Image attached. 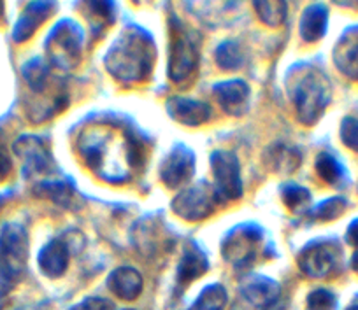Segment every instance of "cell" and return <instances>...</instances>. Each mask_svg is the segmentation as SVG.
<instances>
[{"label":"cell","instance_id":"2","mask_svg":"<svg viewBox=\"0 0 358 310\" xmlns=\"http://www.w3.org/2000/svg\"><path fill=\"white\" fill-rule=\"evenodd\" d=\"M155 61V44L150 34L130 25L111 44L106 68L122 84H139L150 78Z\"/></svg>","mask_w":358,"mask_h":310},{"label":"cell","instance_id":"7","mask_svg":"<svg viewBox=\"0 0 358 310\" xmlns=\"http://www.w3.org/2000/svg\"><path fill=\"white\" fill-rule=\"evenodd\" d=\"M264 251V232L257 225H241L225 237L222 253L236 270H246Z\"/></svg>","mask_w":358,"mask_h":310},{"label":"cell","instance_id":"17","mask_svg":"<svg viewBox=\"0 0 358 310\" xmlns=\"http://www.w3.org/2000/svg\"><path fill=\"white\" fill-rule=\"evenodd\" d=\"M37 265L46 277H62L69 267V246L62 239H53L41 249Z\"/></svg>","mask_w":358,"mask_h":310},{"label":"cell","instance_id":"9","mask_svg":"<svg viewBox=\"0 0 358 310\" xmlns=\"http://www.w3.org/2000/svg\"><path fill=\"white\" fill-rule=\"evenodd\" d=\"M211 168L215 174V191L220 202H232L243 196L239 160L232 151L218 149L211 154Z\"/></svg>","mask_w":358,"mask_h":310},{"label":"cell","instance_id":"28","mask_svg":"<svg viewBox=\"0 0 358 310\" xmlns=\"http://www.w3.org/2000/svg\"><path fill=\"white\" fill-rule=\"evenodd\" d=\"M258 16L268 27H280L287 18V4L285 2H255Z\"/></svg>","mask_w":358,"mask_h":310},{"label":"cell","instance_id":"15","mask_svg":"<svg viewBox=\"0 0 358 310\" xmlns=\"http://www.w3.org/2000/svg\"><path fill=\"white\" fill-rule=\"evenodd\" d=\"M215 95L223 111L230 116H241L248 108L250 86L241 79H230L215 84Z\"/></svg>","mask_w":358,"mask_h":310},{"label":"cell","instance_id":"30","mask_svg":"<svg viewBox=\"0 0 358 310\" xmlns=\"http://www.w3.org/2000/svg\"><path fill=\"white\" fill-rule=\"evenodd\" d=\"M346 202L343 198H330L325 202L320 203L318 207H315L311 211L313 219H322V221H329V219H336V216H339L344 211Z\"/></svg>","mask_w":358,"mask_h":310},{"label":"cell","instance_id":"31","mask_svg":"<svg viewBox=\"0 0 358 310\" xmlns=\"http://www.w3.org/2000/svg\"><path fill=\"white\" fill-rule=\"evenodd\" d=\"M336 296L329 289H315L308 296L306 310H336Z\"/></svg>","mask_w":358,"mask_h":310},{"label":"cell","instance_id":"21","mask_svg":"<svg viewBox=\"0 0 358 310\" xmlns=\"http://www.w3.org/2000/svg\"><path fill=\"white\" fill-rule=\"evenodd\" d=\"M264 161L276 174L288 175L297 170V167L301 165V153L295 147L285 146V144H276V146L268 147L265 151Z\"/></svg>","mask_w":358,"mask_h":310},{"label":"cell","instance_id":"19","mask_svg":"<svg viewBox=\"0 0 358 310\" xmlns=\"http://www.w3.org/2000/svg\"><path fill=\"white\" fill-rule=\"evenodd\" d=\"M143 277L132 267H120L113 270L108 277V288L118 298L132 302L143 291Z\"/></svg>","mask_w":358,"mask_h":310},{"label":"cell","instance_id":"27","mask_svg":"<svg viewBox=\"0 0 358 310\" xmlns=\"http://www.w3.org/2000/svg\"><path fill=\"white\" fill-rule=\"evenodd\" d=\"M281 198L292 212L299 214V212L308 211L309 203H311V193L295 182H288V184L281 186Z\"/></svg>","mask_w":358,"mask_h":310},{"label":"cell","instance_id":"23","mask_svg":"<svg viewBox=\"0 0 358 310\" xmlns=\"http://www.w3.org/2000/svg\"><path fill=\"white\" fill-rule=\"evenodd\" d=\"M74 189V186L65 179H48V181H41L36 186V193L41 198H48L62 207L72 205V200L76 196Z\"/></svg>","mask_w":358,"mask_h":310},{"label":"cell","instance_id":"8","mask_svg":"<svg viewBox=\"0 0 358 310\" xmlns=\"http://www.w3.org/2000/svg\"><path fill=\"white\" fill-rule=\"evenodd\" d=\"M220 203L222 202L216 195L215 186L201 181L192 188L183 189L172 200V211L187 221H202L216 211Z\"/></svg>","mask_w":358,"mask_h":310},{"label":"cell","instance_id":"13","mask_svg":"<svg viewBox=\"0 0 358 310\" xmlns=\"http://www.w3.org/2000/svg\"><path fill=\"white\" fill-rule=\"evenodd\" d=\"M195 172V154L187 146H176L160 165V179L167 188L176 189L192 179Z\"/></svg>","mask_w":358,"mask_h":310},{"label":"cell","instance_id":"29","mask_svg":"<svg viewBox=\"0 0 358 310\" xmlns=\"http://www.w3.org/2000/svg\"><path fill=\"white\" fill-rule=\"evenodd\" d=\"M316 172L329 184H337L343 179V167L329 153L318 154V158H316Z\"/></svg>","mask_w":358,"mask_h":310},{"label":"cell","instance_id":"24","mask_svg":"<svg viewBox=\"0 0 358 310\" xmlns=\"http://www.w3.org/2000/svg\"><path fill=\"white\" fill-rule=\"evenodd\" d=\"M23 78H25L27 84H29V88L32 89L34 93H44L50 88V67H48L43 60H39V58L29 61V64L23 67Z\"/></svg>","mask_w":358,"mask_h":310},{"label":"cell","instance_id":"33","mask_svg":"<svg viewBox=\"0 0 358 310\" xmlns=\"http://www.w3.org/2000/svg\"><path fill=\"white\" fill-rule=\"evenodd\" d=\"M71 310H111V303L104 298H95V296H92V298H86L83 302H79Z\"/></svg>","mask_w":358,"mask_h":310},{"label":"cell","instance_id":"32","mask_svg":"<svg viewBox=\"0 0 358 310\" xmlns=\"http://www.w3.org/2000/svg\"><path fill=\"white\" fill-rule=\"evenodd\" d=\"M341 137H343V142L346 144V146L358 151V119H344L343 126H341Z\"/></svg>","mask_w":358,"mask_h":310},{"label":"cell","instance_id":"18","mask_svg":"<svg viewBox=\"0 0 358 310\" xmlns=\"http://www.w3.org/2000/svg\"><path fill=\"white\" fill-rule=\"evenodd\" d=\"M53 11L55 4H51V2H34V4H29V8L23 11L22 18L18 20L15 30H13V39L16 43L29 40L36 34V30L50 18Z\"/></svg>","mask_w":358,"mask_h":310},{"label":"cell","instance_id":"26","mask_svg":"<svg viewBox=\"0 0 358 310\" xmlns=\"http://www.w3.org/2000/svg\"><path fill=\"white\" fill-rule=\"evenodd\" d=\"M244 51L237 40H225L216 50V64L223 71H236L244 65Z\"/></svg>","mask_w":358,"mask_h":310},{"label":"cell","instance_id":"6","mask_svg":"<svg viewBox=\"0 0 358 310\" xmlns=\"http://www.w3.org/2000/svg\"><path fill=\"white\" fill-rule=\"evenodd\" d=\"M83 30L74 20H62L46 40L48 58L55 67L71 71L81 61Z\"/></svg>","mask_w":358,"mask_h":310},{"label":"cell","instance_id":"3","mask_svg":"<svg viewBox=\"0 0 358 310\" xmlns=\"http://www.w3.org/2000/svg\"><path fill=\"white\" fill-rule=\"evenodd\" d=\"M288 93L299 121L315 125L330 102L329 79L313 65H297L288 78Z\"/></svg>","mask_w":358,"mask_h":310},{"label":"cell","instance_id":"22","mask_svg":"<svg viewBox=\"0 0 358 310\" xmlns=\"http://www.w3.org/2000/svg\"><path fill=\"white\" fill-rule=\"evenodd\" d=\"M327 18H329V11L325 6H309L304 11L301 18V37L306 43H316L322 39L323 34L327 30Z\"/></svg>","mask_w":358,"mask_h":310},{"label":"cell","instance_id":"20","mask_svg":"<svg viewBox=\"0 0 358 310\" xmlns=\"http://www.w3.org/2000/svg\"><path fill=\"white\" fill-rule=\"evenodd\" d=\"M336 64L344 74L358 79V29L350 30L344 34L343 39L337 44L334 51Z\"/></svg>","mask_w":358,"mask_h":310},{"label":"cell","instance_id":"12","mask_svg":"<svg viewBox=\"0 0 358 310\" xmlns=\"http://www.w3.org/2000/svg\"><path fill=\"white\" fill-rule=\"evenodd\" d=\"M337 256L339 249L336 242H315L302 249L297 261L301 270L308 277L323 279L336 268Z\"/></svg>","mask_w":358,"mask_h":310},{"label":"cell","instance_id":"10","mask_svg":"<svg viewBox=\"0 0 358 310\" xmlns=\"http://www.w3.org/2000/svg\"><path fill=\"white\" fill-rule=\"evenodd\" d=\"M280 298V284L264 275H251L239 286L230 310H271Z\"/></svg>","mask_w":358,"mask_h":310},{"label":"cell","instance_id":"5","mask_svg":"<svg viewBox=\"0 0 358 310\" xmlns=\"http://www.w3.org/2000/svg\"><path fill=\"white\" fill-rule=\"evenodd\" d=\"M29 260V235L18 223H8L0 230V274L13 284L27 272Z\"/></svg>","mask_w":358,"mask_h":310},{"label":"cell","instance_id":"38","mask_svg":"<svg viewBox=\"0 0 358 310\" xmlns=\"http://www.w3.org/2000/svg\"><path fill=\"white\" fill-rule=\"evenodd\" d=\"M348 310H358V305H351Z\"/></svg>","mask_w":358,"mask_h":310},{"label":"cell","instance_id":"16","mask_svg":"<svg viewBox=\"0 0 358 310\" xmlns=\"http://www.w3.org/2000/svg\"><path fill=\"white\" fill-rule=\"evenodd\" d=\"M209 270L208 256L202 253L201 247L194 242H188L183 247V254L178 265V275H176V282H178V289H185L190 282L204 275Z\"/></svg>","mask_w":358,"mask_h":310},{"label":"cell","instance_id":"37","mask_svg":"<svg viewBox=\"0 0 358 310\" xmlns=\"http://www.w3.org/2000/svg\"><path fill=\"white\" fill-rule=\"evenodd\" d=\"M2 18H4V4L0 2V22H2Z\"/></svg>","mask_w":358,"mask_h":310},{"label":"cell","instance_id":"11","mask_svg":"<svg viewBox=\"0 0 358 310\" xmlns=\"http://www.w3.org/2000/svg\"><path fill=\"white\" fill-rule=\"evenodd\" d=\"M15 153L23 161V174L27 177L44 175L53 170V156L50 147L41 137L23 135L16 140Z\"/></svg>","mask_w":358,"mask_h":310},{"label":"cell","instance_id":"1","mask_svg":"<svg viewBox=\"0 0 358 310\" xmlns=\"http://www.w3.org/2000/svg\"><path fill=\"white\" fill-rule=\"evenodd\" d=\"M79 156L90 170L115 184L134 177L143 161V147L130 130L113 121H97L79 135Z\"/></svg>","mask_w":358,"mask_h":310},{"label":"cell","instance_id":"35","mask_svg":"<svg viewBox=\"0 0 358 310\" xmlns=\"http://www.w3.org/2000/svg\"><path fill=\"white\" fill-rule=\"evenodd\" d=\"M13 286H15V284H13V282L9 281V279L6 277V275L0 274V298H4V296L8 295L9 291H11Z\"/></svg>","mask_w":358,"mask_h":310},{"label":"cell","instance_id":"14","mask_svg":"<svg viewBox=\"0 0 358 310\" xmlns=\"http://www.w3.org/2000/svg\"><path fill=\"white\" fill-rule=\"evenodd\" d=\"M167 112L174 121L187 126H201L211 118V108L208 103L185 96H172L167 100Z\"/></svg>","mask_w":358,"mask_h":310},{"label":"cell","instance_id":"4","mask_svg":"<svg viewBox=\"0 0 358 310\" xmlns=\"http://www.w3.org/2000/svg\"><path fill=\"white\" fill-rule=\"evenodd\" d=\"M199 65V36L192 29L171 22V53H169V78L174 82L190 79Z\"/></svg>","mask_w":358,"mask_h":310},{"label":"cell","instance_id":"36","mask_svg":"<svg viewBox=\"0 0 358 310\" xmlns=\"http://www.w3.org/2000/svg\"><path fill=\"white\" fill-rule=\"evenodd\" d=\"M346 239L350 240L351 244H355V246H358V219L353 223V225L350 226V230H348Z\"/></svg>","mask_w":358,"mask_h":310},{"label":"cell","instance_id":"34","mask_svg":"<svg viewBox=\"0 0 358 310\" xmlns=\"http://www.w3.org/2000/svg\"><path fill=\"white\" fill-rule=\"evenodd\" d=\"M13 170L11 158H9L8 151L4 149V144H2V135H0V182L6 181L9 177Z\"/></svg>","mask_w":358,"mask_h":310},{"label":"cell","instance_id":"25","mask_svg":"<svg viewBox=\"0 0 358 310\" xmlns=\"http://www.w3.org/2000/svg\"><path fill=\"white\" fill-rule=\"evenodd\" d=\"M227 300H229V296H227L225 288L222 284L206 286L188 310H223L227 305Z\"/></svg>","mask_w":358,"mask_h":310},{"label":"cell","instance_id":"39","mask_svg":"<svg viewBox=\"0 0 358 310\" xmlns=\"http://www.w3.org/2000/svg\"><path fill=\"white\" fill-rule=\"evenodd\" d=\"M123 310H134V309H123Z\"/></svg>","mask_w":358,"mask_h":310}]
</instances>
